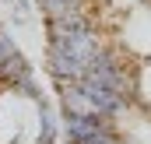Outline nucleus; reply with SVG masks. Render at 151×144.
<instances>
[{
    "mask_svg": "<svg viewBox=\"0 0 151 144\" xmlns=\"http://www.w3.org/2000/svg\"><path fill=\"white\" fill-rule=\"evenodd\" d=\"M46 67H49V77H53V84L84 81V74H88V67H81L77 60L63 56V53H49V56H46Z\"/></svg>",
    "mask_w": 151,
    "mask_h": 144,
    "instance_id": "nucleus-3",
    "label": "nucleus"
},
{
    "mask_svg": "<svg viewBox=\"0 0 151 144\" xmlns=\"http://www.w3.org/2000/svg\"><path fill=\"white\" fill-rule=\"evenodd\" d=\"M25 74H32V63H28V56L18 49L14 56H7V60L0 63V88H11V84L21 81Z\"/></svg>",
    "mask_w": 151,
    "mask_h": 144,
    "instance_id": "nucleus-5",
    "label": "nucleus"
},
{
    "mask_svg": "<svg viewBox=\"0 0 151 144\" xmlns=\"http://www.w3.org/2000/svg\"><path fill=\"white\" fill-rule=\"evenodd\" d=\"M46 39H49V53H63V56H70L77 60L81 67H91V60L99 56V49L106 46L102 35H99V28H84V32H70V28H63V25H46Z\"/></svg>",
    "mask_w": 151,
    "mask_h": 144,
    "instance_id": "nucleus-1",
    "label": "nucleus"
},
{
    "mask_svg": "<svg viewBox=\"0 0 151 144\" xmlns=\"http://www.w3.org/2000/svg\"><path fill=\"white\" fill-rule=\"evenodd\" d=\"M113 120L102 116V112H84V116H70L63 112V123H60V134L67 137V144H88L102 127H109Z\"/></svg>",
    "mask_w": 151,
    "mask_h": 144,
    "instance_id": "nucleus-2",
    "label": "nucleus"
},
{
    "mask_svg": "<svg viewBox=\"0 0 151 144\" xmlns=\"http://www.w3.org/2000/svg\"><path fill=\"white\" fill-rule=\"evenodd\" d=\"M35 4L46 14V21H56L63 14H74V11H88V0H35Z\"/></svg>",
    "mask_w": 151,
    "mask_h": 144,
    "instance_id": "nucleus-6",
    "label": "nucleus"
},
{
    "mask_svg": "<svg viewBox=\"0 0 151 144\" xmlns=\"http://www.w3.org/2000/svg\"><path fill=\"white\" fill-rule=\"evenodd\" d=\"M56 99H60V109L70 112V116H84V112H95L81 81H67V84H56Z\"/></svg>",
    "mask_w": 151,
    "mask_h": 144,
    "instance_id": "nucleus-4",
    "label": "nucleus"
}]
</instances>
